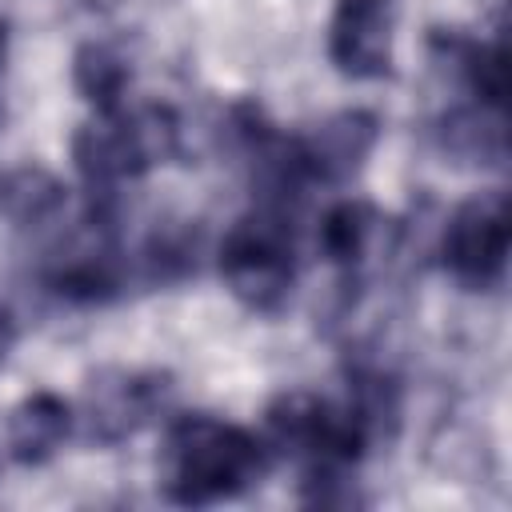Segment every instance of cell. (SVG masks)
<instances>
[{"mask_svg": "<svg viewBox=\"0 0 512 512\" xmlns=\"http://www.w3.org/2000/svg\"><path fill=\"white\" fill-rule=\"evenodd\" d=\"M272 460V448L212 412H184L164 424L156 452V488L168 504L208 508L248 492Z\"/></svg>", "mask_w": 512, "mask_h": 512, "instance_id": "6da1fadb", "label": "cell"}, {"mask_svg": "<svg viewBox=\"0 0 512 512\" xmlns=\"http://www.w3.org/2000/svg\"><path fill=\"white\" fill-rule=\"evenodd\" d=\"M184 148V124L168 104H120L92 112L72 136V160L88 200H116L120 184L148 176Z\"/></svg>", "mask_w": 512, "mask_h": 512, "instance_id": "7a4b0ae2", "label": "cell"}, {"mask_svg": "<svg viewBox=\"0 0 512 512\" xmlns=\"http://www.w3.org/2000/svg\"><path fill=\"white\" fill-rule=\"evenodd\" d=\"M216 268L224 288L260 316L284 312L296 288V232L292 212L276 204H252L220 240Z\"/></svg>", "mask_w": 512, "mask_h": 512, "instance_id": "3957f363", "label": "cell"}, {"mask_svg": "<svg viewBox=\"0 0 512 512\" xmlns=\"http://www.w3.org/2000/svg\"><path fill=\"white\" fill-rule=\"evenodd\" d=\"M264 428H268V448L288 452L292 460H300V476H320V472H356V464L364 460L372 436L360 424V416L352 412V404L340 396H320L308 388H292L280 392L268 412H264Z\"/></svg>", "mask_w": 512, "mask_h": 512, "instance_id": "277c9868", "label": "cell"}, {"mask_svg": "<svg viewBox=\"0 0 512 512\" xmlns=\"http://www.w3.org/2000/svg\"><path fill=\"white\" fill-rule=\"evenodd\" d=\"M40 280L68 304H108L124 292L128 256L120 244L116 200H88L84 220L44 256Z\"/></svg>", "mask_w": 512, "mask_h": 512, "instance_id": "5b68a950", "label": "cell"}, {"mask_svg": "<svg viewBox=\"0 0 512 512\" xmlns=\"http://www.w3.org/2000/svg\"><path fill=\"white\" fill-rule=\"evenodd\" d=\"M176 384L160 368H96L84 380L76 428L84 444L116 448L172 408Z\"/></svg>", "mask_w": 512, "mask_h": 512, "instance_id": "8992f818", "label": "cell"}, {"mask_svg": "<svg viewBox=\"0 0 512 512\" xmlns=\"http://www.w3.org/2000/svg\"><path fill=\"white\" fill-rule=\"evenodd\" d=\"M512 248V212L508 192L488 188L452 208L440 232V264L468 292H492L508 272Z\"/></svg>", "mask_w": 512, "mask_h": 512, "instance_id": "52a82bcc", "label": "cell"}, {"mask_svg": "<svg viewBox=\"0 0 512 512\" xmlns=\"http://www.w3.org/2000/svg\"><path fill=\"white\" fill-rule=\"evenodd\" d=\"M328 60L348 80H384L396 60V0H336Z\"/></svg>", "mask_w": 512, "mask_h": 512, "instance_id": "ba28073f", "label": "cell"}, {"mask_svg": "<svg viewBox=\"0 0 512 512\" xmlns=\"http://www.w3.org/2000/svg\"><path fill=\"white\" fill-rule=\"evenodd\" d=\"M376 140H380V116L368 108H344V112L324 116L312 132L296 136V160H300L308 188L348 184L372 156Z\"/></svg>", "mask_w": 512, "mask_h": 512, "instance_id": "9c48e42d", "label": "cell"}, {"mask_svg": "<svg viewBox=\"0 0 512 512\" xmlns=\"http://www.w3.org/2000/svg\"><path fill=\"white\" fill-rule=\"evenodd\" d=\"M428 52H432V60L440 68L452 72V80L472 96V104H484V108H500L504 112V96H508V48H504V36L500 32L492 40H484V36H468L460 28H432Z\"/></svg>", "mask_w": 512, "mask_h": 512, "instance_id": "30bf717a", "label": "cell"}, {"mask_svg": "<svg viewBox=\"0 0 512 512\" xmlns=\"http://www.w3.org/2000/svg\"><path fill=\"white\" fill-rule=\"evenodd\" d=\"M76 432V412L64 396L40 388L32 396H24L12 412H8V456L24 468H40L48 464L64 440Z\"/></svg>", "mask_w": 512, "mask_h": 512, "instance_id": "8fae6325", "label": "cell"}, {"mask_svg": "<svg viewBox=\"0 0 512 512\" xmlns=\"http://www.w3.org/2000/svg\"><path fill=\"white\" fill-rule=\"evenodd\" d=\"M436 144H440L444 156L500 168L508 160L504 112L484 108V104H456L436 120Z\"/></svg>", "mask_w": 512, "mask_h": 512, "instance_id": "7c38bea8", "label": "cell"}, {"mask_svg": "<svg viewBox=\"0 0 512 512\" xmlns=\"http://www.w3.org/2000/svg\"><path fill=\"white\" fill-rule=\"evenodd\" d=\"M68 204L64 180L44 164H12L0 172V216L12 228L52 224Z\"/></svg>", "mask_w": 512, "mask_h": 512, "instance_id": "4fadbf2b", "label": "cell"}, {"mask_svg": "<svg viewBox=\"0 0 512 512\" xmlns=\"http://www.w3.org/2000/svg\"><path fill=\"white\" fill-rule=\"evenodd\" d=\"M380 224H384V220H380V212H376L368 200H340V204H332V208L324 212L316 244H320L324 260H328L332 268L356 276V272L368 264V256L376 252Z\"/></svg>", "mask_w": 512, "mask_h": 512, "instance_id": "5bb4252c", "label": "cell"}, {"mask_svg": "<svg viewBox=\"0 0 512 512\" xmlns=\"http://www.w3.org/2000/svg\"><path fill=\"white\" fill-rule=\"evenodd\" d=\"M72 88L92 112H116L120 104H128L132 64L116 44L88 40L72 56Z\"/></svg>", "mask_w": 512, "mask_h": 512, "instance_id": "9a60e30c", "label": "cell"}, {"mask_svg": "<svg viewBox=\"0 0 512 512\" xmlns=\"http://www.w3.org/2000/svg\"><path fill=\"white\" fill-rule=\"evenodd\" d=\"M196 252L200 240L188 228H164V232L156 228L144 248V276L152 284H176L196 272Z\"/></svg>", "mask_w": 512, "mask_h": 512, "instance_id": "2e32d148", "label": "cell"}, {"mask_svg": "<svg viewBox=\"0 0 512 512\" xmlns=\"http://www.w3.org/2000/svg\"><path fill=\"white\" fill-rule=\"evenodd\" d=\"M16 320H12V312L0 304V368L8 364V356H12V348H16Z\"/></svg>", "mask_w": 512, "mask_h": 512, "instance_id": "e0dca14e", "label": "cell"}, {"mask_svg": "<svg viewBox=\"0 0 512 512\" xmlns=\"http://www.w3.org/2000/svg\"><path fill=\"white\" fill-rule=\"evenodd\" d=\"M4 64H8V24L0 20V80H4Z\"/></svg>", "mask_w": 512, "mask_h": 512, "instance_id": "ac0fdd59", "label": "cell"}, {"mask_svg": "<svg viewBox=\"0 0 512 512\" xmlns=\"http://www.w3.org/2000/svg\"><path fill=\"white\" fill-rule=\"evenodd\" d=\"M84 4H88V8H96V12H108V8H116L120 0H84Z\"/></svg>", "mask_w": 512, "mask_h": 512, "instance_id": "d6986e66", "label": "cell"}]
</instances>
